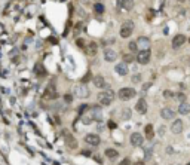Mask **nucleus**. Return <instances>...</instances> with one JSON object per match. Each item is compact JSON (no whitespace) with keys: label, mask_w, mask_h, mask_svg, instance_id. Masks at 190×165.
I'll list each match as a JSON object with an SVG mask.
<instances>
[{"label":"nucleus","mask_w":190,"mask_h":165,"mask_svg":"<svg viewBox=\"0 0 190 165\" xmlns=\"http://www.w3.org/2000/svg\"><path fill=\"white\" fill-rule=\"evenodd\" d=\"M82 121H83V124H91V122H92V121H94V116H92V115H85V116H83V118H82Z\"/></svg>","instance_id":"nucleus-27"},{"label":"nucleus","mask_w":190,"mask_h":165,"mask_svg":"<svg viewBox=\"0 0 190 165\" xmlns=\"http://www.w3.org/2000/svg\"><path fill=\"white\" fill-rule=\"evenodd\" d=\"M66 101H72V97L70 95H66Z\"/></svg>","instance_id":"nucleus-37"},{"label":"nucleus","mask_w":190,"mask_h":165,"mask_svg":"<svg viewBox=\"0 0 190 165\" xmlns=\"http://www.w3.org/2000/svg\"><path fill=\"white\" fill-rule=\"evenodd\" d=\"M94 10H95L97 13H103V12H104V4H101V3H95Z\"/></svg>","instance_id":"nucleus-26"},{"label":"nucleus","mask_w":190,"mask_h":165,"mask_svg":"<svg viewBox=\"0 0 190 165\" xmlns=\"http://www.w3.org/2000/svg\"><path fill=\"white\" fill-rule=\"evenodd\" d=\"M152 152H153L152 149H146V155H144V159H146V161L152 158Z\"/></svg>","instance_id":"nucleus-30"},{"label":"nucleus","mask_w":190,"mask_h":165,"mask_svg":"<svg viewBox=\"0 0 190 165\" xmlns=\"http://www.w3.org/2000/svg\"><path fill=\"white\" fill-rule=\"evenodd\" d=\"M177 1H180V3H184V1H186V0H177Z\"/></svg>","instance_id":"nucleus-40"},{"label":"nucleus","mask_w":190,"mask_h":165,"mask_svg":"<svg viewBox=\"0 0 190 165\" xmlns=\"http://www.w3.org/2000/svg\"><path fill=\"white\" fill-rule=\"evenodd\" d=\"M114 72H116L117 75H120V76H126V75H128V66H126L125 63H119V64L114 67Z\"/></svg>","instance_id":"nucleus-13"},{"label":"nucleus","mask_w":190,"mask_h":165,"mask_svg":"<svg viewBox=\"0 0 190 165\" xmlns=\"http://www.w3.org/2000/svg\"><path fill=\"white\" fill-rule=\"evenodd\" d=\"M64 135H66V143H67V146L69 147H77V143H76V140H75V137H72L69 132H64Z\"/></svg>","instance_id":"nucleus-19"},{"label":"nucleus","mask_w":190,"mask_h":165,"mask_svg":"<svg viewBox=\"0 0 190 165\" xmlns=\"http://www.w3.org/2000/svg\"><path fill=\"white\" fill-rule=\"evenodd\" d=\"M117 4H119L120 7H123L125 10H131L132 6H134V0H119Z\"/></svg>","instance_id":"nucleus-18"},{"label":"nucleus","mask_w":190,"mask_h":165,"mask_svg":"<svg viewBox=\"0 0 190 165\" xmlns=\"http://www.w3.org/2000/svg\"><path fill=\"white\" fill-rule=\"evenodd\" d=\"M137 45H138L140 48H143L141 51H146V49H149V48H150L152 42H150L149 37H146V36H140V37H138V40H137Z\"/></svg>","instance_id":"nucleus-11"},{"label":"nucleus","mask_w":190,"mask_h":165,"mask_svg":"<svg viewBox=\"0 0 190 165\" xmlns=\"http://www.w3.org/2000/svg\"><path fill=\"white\" fill-rule=\"evenodd\" d=\"M77 46H79V48H85V40H82V39H77Z\"/></svg>","instance_id":"nucleus-32"},{"label":"nucleus","mask_w":190,"mask_h":165,"mask_svg":"<svg viewBox=\"0 0 190 165\" xmlns=\"http://www.w3.org/2000/svg\"><path fill=\"white\" fill-rule=\"evenodd\" d=\"M94 85H95L97 88H100V89H104V88L107 86V83H106V81H104L103 76H95V78H94Z\"/></svg>","instance_id":"nucleus-16"},{"label":"nucleus","mask_w":190,"mask_h":165,"mask_svg":"<svg viewBox=\"0 0 190 165\" xmlns=\"http://www.w3.org/2000/svg\"><path fill=\"white\" fill-rule=\"evenodd\" d=\"M75 92H76V95L79 98H86V97L91 95V92H89V89H88V86H86L85 83L77 85L76 88H75Z\"/></svg>","instance_id":"nucleus-5"},{"label":"nucleus","mask_w":190,"mask_h":165,"mask_svg":"<svg viewBox=\"0 0 190 165\" xmlns=\"http://www.w3.org/2000/svg\"><path fill=\"white\" fill-rule=\"evenodd\" d=\"M153 165H157V164H153Z\"/></svg>","instance_id":"nucleus-42"},{"label":"nucleus","mask_w":190,"mask_h":165,"mask_svg":"<svg viewBox=\"0 0 190 165\" xmlns=\"http://www.w3.org/2000/svg\"><path fill=\"white\" fill-rule=\"evenodd\" d=\"M132 31H134V22L132 21H125L120 27V37L128 39V37H131Z\"/></svg>","instance_id":"nucleus-2"},{"label":"nucleus","mask_w":190,"mask_h":165,"mask_svg":"<svg viewBox=\"0 0 190 165\" xmlns=\"http://www.w3.org/2000/svg\"><path fill=\"white\" fill-rule=\"evenodd\" d=\"M129 141H131V144H132L134 147H140V146H143L144 138H143V135H141L140 132H132L131 137H129Z\"/></svg>","instance_id":"nucleus-6"},{"label":"nucleus","mask_w":190,"mask_h":165,"mask_svg":"<svg viewBox=\"0 0 190 165\" xmlns=\"http://www.w3.org/2000/svg\"><path fill=\"white\" fill-rule=\"evenodd\" d=\"M117 155H119V152H117L116 149H106V156H107V158H110V159H116V158H117Z\"/></svg>","instance_id":"nucleus-21"},{"label":"nucleus","mask_w":190,"mask_h":165,"mask_svg":"<svg viewBox=\"0 0 190 165\" xmlns=\"http://www.w3.org/2000/svg\"><path fill=\"white\" fill-rule=\"evenodd\" d=\"M119 165H129V159H123V161H122Z\"/></svg>","instance_id":"nucleus-35"},{"label":"nucleus","mask_w":190,"mask_h":165,"mask_svg":"<svg viewBox=\"0 0 190 165\" xmlns=\"http://www.w3.org/2000/svg\"><path fill=\"white\" fill-rule=\"evenodd\" d=\"M150 86H152V82H147V83H144V85H143V92H146V91H147V89H149Z\"/></svg>","instance_id":"nucleus-31"},{"label":"nucleus","mask_w":190,"mask_h":165,"mask_svg":"<svg viewBox=\"0 0 190 165\" xmlns=\"http://www.w3.org/2000/svg\"><path fill=\"white\" fill-rule=\"evenodd\" d=\"M177 98H178L181 103H184V100H186V95H184V94H178V95H177Z\"/></svg>","instance_id":"nucleus-33"},{"label":"nucleus","mask_w":190,"mask_h":165,"mask_svg":"<svg viewBox=\"0 0 190 165\" xmlns=\"http://www.w3.org/2000/svg\"><path fill=\"white\" fill-rule=\"evenodd\" d=\"M85 141H86L88 144H91V146H98V144L101 143V140H100V137H98L97 134H88V135L85 137Z\"/></svg>","instance_id":"nucleus-12"},{"label":"nucleus","mask_w":190,"mask_h":165,"mask_svg":"<svg viewBox=\"0 0 190 165\" xmlns=\"http://www.w3.org/2000/svg\"><path fill=\"white\" fill-rule=\"evenodd\" d=\"M178 113L180 115H187V113H190V104L189 103H181L180 106H178Z\"/></svg>","instance_id":"nucleus-20"},{"label":"nucleus","mask_w":190,"mask_h":165,"mask_svg":"<svg viewBox=\"0 0 190 165\" xmlns=\"http://www.w3.org/2000/svg\"><path fill=\"white\" fill-rule=\"evenodd\" d=\"M135 89L134 88H122V89H119V98L120 100H123V101H126V100H131V98H134L135 97Z\"/></svg>","instance_id":"nucleus-3"},{"label":"nucleus","mask_w":190,"mask_h":165,"mask_svg":"<svg viewBox=\"0 0 190 165\" xmlns=\"http://www.w3.org/2000/svg\"><path fill=\"white\" fill-rule=\"evenodd\" d=\"M150 57H152L150 49H146V51H138V54H137L135 60H137L140 64H147V63L150 61Z\"/></svg>","instance_id":"nucleus-4"},{"label":"nucleus","mask_w":190,"mask_h":165,"mask_svg":"<svg viewBox=\"0 0 190 165\" xmlns=\"http://www.w3.org/2000/svg\"><path fill=\"white\" fill-rule=\"evenodd\" d=\"M128 48H129V51H131V54H132V52H137V51H138V45H137V42H129V43H128Z\"/></svg>","instance_id":"nucleus-24"},{"label":"nucleus","mask_w":190,"mask_h":165,"mask_svg":"<svg viewBox=\"0 0 190 165\" xmlns=\"http://www.w3.org/2000/svg\"><path fill=\"white\" fill-rule=\"evenodd\" d=\"M135 165H144L143 162H135Z\"/></svg>","instance_id":"nucleus-39"},{"label":"nucleus","mask_w":190,"mask_h":165,"mask_svg":"<svg viewBox=\"0 0 190 165\" xmlns=\"http://www.w3.org/2000/svg\"><path fill=\"white\" fill-rule=\"evenodd\" d=\"M55 97H57V91H55L54 83H51L45 91V98H55Z\"/></svg>","instance_id":"nucleus-15"},{"label":"nucleus","mask_w":190,"mask_h":165,"mask_svg":"<svg viewBox=\"0 0 190 165\" xmlns=\"http://www.w3.org/2000/svg\"><path fill=\"white\" fill-rule=\"evenodd\" d=\"M97 49H98V46H97V43L95 42H92V43H89V55H95L97 54Z\"/></svg>","instance_id":"nucleus-23"},{"label":"nucleus","mask_w":190,"mask_h":165,"mask_svg":"<svg viewBox=\"0 0 190 165\" xmlns=\"http://www.w3.org/2000/svg\"><path fill=\"white\" fill-rule=\"evenodd\" d=\"M187 165H190V162H189V164H187Z\"/></svg>","instance_id":"nucleus-43"},{"label":"nucleus","mask_w":190,"mask_h":165,"mask_svg":"<svg viewBox=\"0 0 190 165\" xmlns=\"http://www.w3.org/2000/svg\"><path fill=\"white\" fill-rule=\"evenodd\" d=\"M83 153H85V155H86V156H89V155H91V150H85V152H83Z\"/></svg>","instance_id":"nucleus-38"},{"label":"nucleus","mask_w":190,"mask_h":165,"mask_svg":"<svg viewBox=\"0 0 190 165\" xmlns=\"http://www.w3.org/2000/svg\"><path fill=\"white\" fill-rule=\"evenodd\" d=\"M146 138L152 140L153 138V125H147L146 126Z\"/></svg>","instance_id":"nucleus-22"},{"label":"nucleus","mask_w":190,"mask_h":165,"mask_svg":"<svg viewBox=\"0 0 190 165\" xmlns=\"http://www.w3.org/2000/svg\"><path fill=\"white\" fill-rule=\"evenodd\" d=\"M184 42H186V36H184V34H177V36L172 39V48H174V49H178V48H181V46L184 45Z\"/></svg>","instance_id":"nucleus-10"},{"label":"nucleus","mask_w":190,"mask_h":165,"mask_svg":"<svg viewBox=\"0 0 190 165\" xmlns=\"http://www.w3.org/2000/svg\"><path fill=\"white\" fill-rule=\"evenodd\" d=\"M131 118V110L129 109H125L123 110V119H129Z\"/></svg>","instance_id":"nucleus-29"},{"label":"nucleus","mask_w":190,"mask_h":165,"mask_svg":"<svg viewBox=\"0 0 190 165\" xmlns=\"http://www.w3.org/2000/svg\"><path fill=\"white\" fill-rule=\"evenodd\" d=\"M183 128H184V124H183L181 119H175V121L172 122V125H171L172 134H180V132H183Z\"/></svg>","instance_id":"nucleus-8"},{"label":"nucleus","mask_w":190,"mask_h":165,"mask_svg":"<svg viewBox=\"0 0 190 165\" xmlns=\"http://www.w3.org/2000/svg\"><path fill=\"white\" fill-rule=\"evenodd\" d=\"M163 97H165V98H169V97H172V92H171V91H165V92H163Z\"/></svg>","instance_id":"nucleus-34"},{"label":"nucleus","mask_w":190,"mask_h":165,"mask_svg":"<svg viewBox=\"0 0 190 165\" xmlns=\"http://www.w3.org/2000/svg\"><path fill=\"white\" fill-rule=\"evenodd\" d=\"M174 116H175V112H174L172 109H169V107H163V109L160 110V118L165 119V121H169V119H172Z\"/></svg>","instance_id":"nucleus-9"},{"label":"nucleus","mask_w":190,"mask_h":165,"mask_svg":"<svg viewBox=\"0 0 190 165\" xmlns=\"http://www.w3.org/2000/svg\"><path fill=\"white\" fill-rule=\"evenodd\" d=\"M114 97H116L114 91L107 89V91H104V92H100V94H98V103H100L101 106H109V104H112V103H113Z\"/></svg>","instance_id":"nucleus-1"},{"label":"nucleus","mask_w":190,"mask_h":165,"mask_svg":"<svg viewBox=\"0 0 190 165\" xmlns=\"http://www.w3.org/2000/svg\"><path fill=\"white\" fill-rule=\"evenodd\" d=\"M135 109H137V112H138V113H141V115H144V113L147 112V103H146V100H144V98H141V100H138V103H137V106H135Z\"/></svg>","instance_id":"nucleus-14"},{"label":"nucleus","mask_w":190,"mask_h":165,"mask_svg":"<svg viewBox=\"0 0 190 165\" xmlns=\"http://www.w3.org/2000/svg\"><path fill=\"white\" fill-rule=\"evenodd\" d=\"M104 60L109 61V63H113L117 60V52L114 49H110V48H106L104 49Z\"/></svg>","instance_id":"nucleus-7"},{"label":"nucleus","mask_w":190,"mask_h":165,"mask_svg":"<svg viewBox=\"0 0 190 165\" xmlns=\"http://www.w3.org/2000/svg\"><path fill=\"white\" fill-rule=\"evenodd\" d=\"M187 63H189V66H190V58H189V60H187Z\"/></svg>","instance_id":"nucleus-41"},{"label":"nucleus","mask_w":190,"mask_h":165,"mask_svg":"<svg viewBox=\"0 0 190 165\" xmlns=\"http://www.w3.org/2000/svg\"><path fill=\"white\" fill-rule=\"evenodd\" d=\"M132 82H134V83L141 82V75H138V73H137V75H134V76H132Z\"/></svg>","instance_id":"nucleus-28"},{"label":"nucleus","mask_w":190,"mask_h":165,"mask_svg":"<svg viewBox=\"0 0 190 165\" xmlns=\"http://www.w3.org/2000/svg\"><path fill=\"white\" fill-rule=\"evenodd\" d=\"M92 116L95 121H103V112L100 109V106H94L92 107Z\"/></svg>","instance_id":"nucleus-17"},{"label":"nucleus","mask_w":190,"mask_h":165,"mask_svg":"<svg viewBox=\"0 0 190 165\" xmlns=\"http://www.w3.org/2000/svg\"><path fill=\"white\" fill-rule=\"evenodd\" d=\"M166 152H168L169 155H171V153H174V152H172V147H168V149H166Z\"/></svg>","instance_id":"nucleus-36"},{"label":"nucleus","mask_w":190,"mask_h":165,"mask_svg":"<svg viewBox=\"0 0 190 165\" xmlns=\"http://www.w3.org/2000/svg\"><path fill=\"white\" fill-rule=\"evenodd\" d=\"M134 60H135V57H134L132 54H125V55H123V63H125V64H126V63H132Z\"/></svg>","instance_id":"nucleus-25"}]
</instances>
